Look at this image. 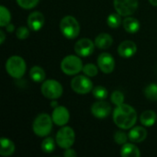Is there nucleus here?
I'll use <instances>...</instances> for the list:
<instances>
[{
    "label": "nucleus",
    "instance_id": "15",
    "mask_svg": "<svg viewBox=\"0 0 157 157\" xmlns=\"http://www.w3.org/2000/svg\"><path fill=\"white\" fill-rule=\"evenodd\" d=\"M137 52V46L132 40H124L118 47V53L123 58L132 57Z\"/></svg>",
    "mask_w": 157,
    "mask_h": 157
},
{
    "label": "nucleus",
    "instance_id": "6",
    "mask_svg": "<svg viewBox=\"0 0 157 157\" xmlns=\"http://www.w3.org/2000/svg\"><path fill=\"white\" fill-rule=\"evenodd\" d=\"M40 91L41 94L46 98L53 100V99H58L63 95V88L60 82L53 79H49L43 81L40 87Z\"/></svg>",
    "mask_w": 157,
    "mask_h": 157
},
{
    "label": "nucleus",
    "instance_id": "13",
    "mask_svg": "<svg viewBox=\"0 0 157 157\" xmlns=\"http://www.w3.org/2000/svg\"><path fill=\"white\" fill-rule=\"evenodd\" d=\"M52 121L57 126H64L68 123L70 120V113L68 109L63 106H57L54 108L52 113Z\"/></svg>",
    "mask_w": 157,
    "mask_h": 157
},
{
    "label": "nucleus",
    "instance_id": "18",
    "mask_svg": "<svg viewBox=\"0 0 157 157\" xmlns=\"http://www.w3.org/2000/svg\"><path fill=\"white\" fill-rule=\"evenodd\" d=\"M122 25H123L124 29L128 33H131V34L137 33L141 28V24H140L139 20L136 19L135 17H132L130 16L124 18V20L122 21Z\"/></svg>",
    "mask_w": 157,
    "mask_h": 157
},
{
    "label": "nucleus",
    "instance_id": "9",
    "mask_svg": "<svg viewBox=\"0 0 157 157\" xmlns=\"http://www.w3.org/2000/svg\"><path fill=\"white\" fill-rule=\"evenodd\" d=\"M114 8L122 17H129L138 8V0H113Z\"/></svg>",
    "mask_w": 157,
    "mask_h": 157
},
{
    "label": "nucleus",
    "instance_id": "31",
    "mask_svg": "<svg viewBox=\"0 0 157 157\" xmlns=\"http://www.w3.org/2000/svg\"><path fill=\"white\" fill-rule=\"evenodd\" d=\"M129 139V135H127L125 132H121V131H119V132H116L115 134H114V141L117 144L119 145H123L127 143Z\"/></svg>",
    "mask_w": 157,
    "mask_h": 157
},
{
    "label": "nucleus",
    "instance_id": "23",
    "mask_svg": "<svg viewBox=\"0 0 157 157\" xmlns=\"http://www.w3.org/2000/svg\"><path fill=\"white\" fill-rule=\"evenodd\" d=\"M145 98L151 101H157V84H149L144 90Z\"/></svg>",
    "mask_w": 157,
    "mask_h": 157
},
{
    "label": "nucleus",
    "instance_id": "8",
    "mask_svg": "<svg viewBox=\"0 0 157 157\" xmlns=\"http://www.w3.org/2000/svg\"><path fill=\"white\" fill-rule=\"evenodd\" d=\"M71 87L74 92L85 95L93 90V83L87 75H78L71 80Z\"/></svg>",
    "mask_w": 157,
    "mask_h": 157
},
{
    "label": "nucleus",
    "instance_id": "21",
    "mask_svg": "<svg viewBox=\"0 0 157 157\" xmlns=\"http://www.w3.org/2000/svg\"><path fill=\"white\" fill-rule=\"evenodd\" d=\"M141 123L145 127L153 126L156 121V114L153 110H145L140 116Z\"/></svg>",
    "mask_w": 157,
    "mask_h": 157
},
{
    "label": "nucleus",
    "instance_id": "26",
    "mask_svg": "<svg viewBox=\"0 0 157 157\" xmlns=\"http://www.w3.org/2000/svg\"><path fill=\"white\" fill-rule=\"evenodd\" d=\"M121 16L119 13H113L110 14L108 18H107V23L109 28L112 29H117L121 26Z\"/></svg>",
    "mask_w": 157,
    "mask_h": 157
},
{
    "label": "nucleus",
    "instance_id": "16",
    "mask_svg": "<svg viewBox=\"0 0 157 157\" xmlns=\"http://www.w3.org/2000/svg\"><path fill=\"white\" fill-rule=\"evenodd\" d=\"M128 135H129V140L132 143L140 144V143H143L146 139L147 131L145 128L142 126H136V127L132 128Z\"/></svg>",
    "mask_w": 157,
    "mask_h": 157
},
{
    "label": "nucleus",
    "instance_id": "4",
    "mask_svg": "<svg viewBox=\"0 0 157 157\" xmlns=\"http://www.w3.org/2000/svg\"><path fill=\"white\" fill-rule=\"evenodd\" d=\"M60 29L62 34L68 40L75 39L80 33V25L77 19L73 16H65L60 21Z\"/></svg>",
    "mask_w": 157,
    "mask_h": 157
},
{
    "label": "nucleus",
    "instance_id": "19",
    "mask_svg": "<svg viewBox=\"0 0 157 157\" xmlns=\"http://www.w3.org/2000/svg\"><path fill=\"white\" fill-rule=\"evenodd\" d=\"M0 155L2 156H10L14 154L16 146L14 143L7 138H1L0 140Z\"/></svg>",
    "mask_w": 157,
    "mask_h": 157
},
{
    "label": "nucleus",
    "instance_id": "1",
    "mask_svg": "<svg viewBox=\"0 0 157 157\" xmlns=\"http://www.w3.org/2000/svg\"><path fill=\"white\" fill-rule=\"evenodd\" d=\"M137 112L129 104H121L116 107L113 111L114 123L122 130L132 129L137 121Z\"/></svg>",
    "mask_w": 157,
    "mask_h": 157
},
{
    "label": "nucleus",
    "instance_id": "3",
    "mask_svg": "<svg viewBox=\"0 0 157 157\" xmlns=\"http://www.w3.org/2000/svg\"><path fill=\"white\" fill-rule=\"evenodd\" d=\"M27 65L24 59L20 56L14 55L9 57L6 63V73L15 79L21 78L26 73Z\"/></svg>",
    "mask_w": 157,
    "mask_h": 157
},
{
    "label": "nucleus",
    "instance_id": "22",
    "mask_svg": "<svg viewBox=\"0 0 157 157\" xmlns=\"http://www.w3.org/2000/svg\"><path fill=\"white\" fill-rule=\"evenodd\" d=\"M29 76L30 78L36 82V83H41L44 81L45 77H46V74L45 71L40 67V66H33L30 71H29Z\"/></svg>",
    "mask_w": 157,
    "mask_h": 157
},
{
    "label": "nucleus",
    "instance_id": "30",
    "mask_svg": "<svg viewBox=\"0 0 157 157\" xmlns=\"http://www.w3.org/2000/svg\"><path fill=\"white\" fill-rule=\"evenodd\" d=\"M39 2L40 0H17V5L24 9L34 8L39 4Z\"/></svg>",
    "mask_w": 157,
    "mask_h": 157
},
{
    "label": "nucleus",
    "instance_id": "25",
    "mask_svg": "<svg viewBox=\"0 0 157 157\" xmlns=\"http://www.w3.org/2000/svg\"><path fill=\"white\" fill-rule=\"evenodd\" d=\"M55 143L52 137H46L41 143V150L47 154L52 153L55 150Z\"/></svg>",
    "mask_w": 157,
    "mask_h": 157
},
{
    "label": "nucleus",
    "instance_id": "29",
    "mask_svg": "<svg viewBox=\"0 0 157 157\" xmlns=\"http://www.w3.org/2000/svg\"><path fill=\"white\" fill-rule=\"evenodd\" d=\"M110 100L111 102L116 105V106H119V105H121L124 103V95L121 92V91H118V90H115L111 93V96H110Z\"/></svg>",
    "mask_w": 157,
    "mask_h": 157
},
{
    "label": "nucleus",
    "instance_id": "2",
    "mask_svg": "<svg viewBox=\"0 0 157 157\" xmlns=\"http://www.w3.org/2000/svg\"><path fill=\"white\" fill-rule=\"evenodd\" d=\"M52 118L49 114H39L32 124L33 132L39 137H47L52 130Z\"/></svg>",
    "mask_w": 157,
    "mask_h": 157
},
{
    "label": "nucleus",
    "instance_id": "35",
    "mask_svg": "<svg viewBox=\"0 0 157 157\" xmlns=\"http://www.w3.org/2000/svg\"><path fill=\"white\" fill-rule=\"evenodd\" d=\"M6 40V34L3 30H0V44H3Z\"/></svg>",
    "mask_w": 157,
    "mask_h": 157
},
{
    "label": "nucleus",
    "instance_id": "7",
    "mask_svg": "<svg viewBox=\"0 0 157 157\" xmlns=\"http://www.w3.org/2000/svg\"><path fill=\"white\" fill-rule=\"evenodd\" d=\"M75 131L69 126H63L56 134L55 141L57 145L62 149L71 148L75 144Z\"/></svg>",
    "mask_w": 157,
    "mask_h": 157
},
{
    "label": "nucleus",
    "instance_id": "28",
    "mask_svg": "<svg viewBox=\"0 0 157 157\" xmlns=\"http://www.w3.org/2000/svg\"><path fill=\"white\" fill-rule=\"evenodd\" d=\"M83 73L87 75L88 77H94L98 75V67L93 64V63H86V65H84L83 67Z\"/></svg>",
    "mask_w": 157,
    "mask_h": 157
},
{
    "label": "nucleus",
    "instance_id": "11",
    "mask_svg": "<svg viewBox=\"0 0 157 157\" xmlns=\"http://www.w3.org/2000/svg\"><path fill=\"white\" fill-rule=\"evenodd\" d=\"M98 66L104 74H110L115 69V59L110 53L103 52L98 58Z\"/></svg>",
    "mask_w": 157,
    "mask_h": 157
},
{
    "label": "nucleus",
    "instance_id": "27",
    "mask_svg": "<svg viewBox=\"0 0 157 157\" xmlns=\"http://www.w3.org/2000/svg\"><path fill=\"white\" fill-rule=\"evenodd\" d=\"M92 93H93V96L98 100H105L109 96V92H108L107 88L102 86H98L94 87L92 90Z\"/></svg>",
    "mask_w": 157,
    "mask_h": 157
},
{
    "label": "nucleus",
    "instance_id": "34",
    "mask_svg": "<svg viewBox=\"0 0 157 157\" xmlns=\"http://www.w3.org/2000/svg\"><path fill=\"white\" fill-rule=\"evenodd\" d=\"M6 31H7V32L12 33V32L14 31V29H15V26H14L13 24L9 23L8 25H6Z\"/></svg>",
    "mask_w": 157,
    "mask_h": 157
},
{
    "label": "nucleus",
    "instance_id": "5",
    "mask_svg": "<svg viewBox=\"0 0 157 157\" xmlns=\"http://www.w3.org/2000/svg\"><path fill=\"white\" fill-rule=\"evenodd\" d=\"M83 62L76 55H67L61 62V69L67 75H75L83 71Z\"/></svg>",
    "mask_w": 157,
    "mask_h": 157
},
{
    "label": "nucleus",
    "instance_id": "36",
    "mask_svg": "<svg viewBox=\"0 0 157 157\" xmlns=\"http://www.w3.org/2000/svg\"><path fill=\"white\" fill-rule=\"evenodd\" d=\"M56 100H57V99H53V100H52V102H51V107H52V108H56L57 106H59Z\"/></svg>",
    "mask_w": 157,
    "mask_h": 157
},
{
    "label": "nucleus",
    "instance_id": "32",
    "mask_svg": "<svg viewBox=\"0 0 157 157\" xmlns=\"http://www.w3.org/2000/svg\"><path fill=\"white\" fill-rule=\"evenodd\" d=\"M16 35H17V39H19L21 40H26L29 36V29L25 26H21V27L17 28V29L16 30Z\"/></svg>",
    "mask_w": 157,
    "mask_h": 157
},
{
    "label": "nucleus",
    "instance_id": "20",
    "mask_svg": "<svg viewBox=\"0 0 157 157\" xmlns=\"http://www.w3.org/2000/svg\"><path fill=\"white\" fill-rule=\"evenodd\" d=\"M121 155L122 157H139L141 156V152L135 144L126 143L121 149Z\"/></svg>",
    "mask_w": 157,
    "mask_h": 157
},
{
    "label": "nucleus",
    "instance_id": "24",
    "mask_svg": "<svg viewBox=\"0 0 157 157\" xmlns=\"http://www.w3.org/2000/svg\"><path fill=\"white\" fill-rule=\"evenodd\" d=\"M11 20V14L9 10L4 6H0V27H6L10 23Z\"/></svg>",
    "mask_w": 157,
    "mask_h": 157
},
{
    "label": "nucleus",
    "instance_id": "33",
    "mask_svg": "<svg viewBox=\"0 0 157 157\" xmlns=\"http://www.w3.org/2000/svg\"><path fill=\"white\" fill-rule=\"evenodd\" d=\"M63 156L64 157H75L77 156V154L75 150L71 149V148H67V149H64V152H63Z\"/></svg>",
    "mask_w": 157,
    "mask_h": 157
},
{
    "label": "nucleus",
    "instance_id": "14",
    "mask_svg": "<svg viewBox=\"0 0 157 157\" xmlns=\"http://www.w3.org/2000/svg\"><path fill=\"white\" fill-rule=\"evenodd\" d=\"M44 22H45L44 16L42 15V13L39 12V11H34V12L30 13L27 19V24H28L29 29L32 31L40 30L42 28V26L44 25Z\"/></svg>",
    "mask_w": 157,
    "mask_h": 157
},
{
    "label": "nucleus",
    "instance_id": "10",
    "mask_svg": "<svg viewBox=\"0 0 157 157\" xmlns=\"http://www.w3.org/2000/svg\"><path fill=\"white\" fill-rule=\"evenodd\" d=\"M95 42L90 39L83 38L77 40L75 44V52L80 57H88L95 51Z\"/></svg>",
    "mask_w": 157,
    "mask_h": 157
},
{
    "label": "nucleus",
    "instance_id": "12",
    "mask_svg": "<svg viewBox=\"0 0 157 157\" xmlns=\"http://www.w3.org/2000/svg\"><path fill=\"white\" fill-rule=\"evenodd\" d=\"M111 112V106L105 100H98L91 106V113L97 119H105Z\"/></svg>",
    "mask_w": 157,
    "mask_h": 157
},
{
    "label": "nucleus",
    "instance_id": "37",
    "mask_svg": "<svg viewBox=\"0 0 157 157\" xmlns=\"http://www.w3.org/2000/svg\"><path fill=\"white\" fill-rule=\"evenodd\" d=\"M150 4L152 6H157V0H149Z\"/></svg>",
    "mask_w": 157,
    "mask_h": 157
},
{
    "label": "nucleus",
    "instance_id": "17",
    "mask_svg": "<svg viewBox=\"0 0 157 157\" xmlns=\"http://www.w3.org/2000/svg\"><path fill=\"white\" fill-rule=\"evenodd\" d=\"M94 42L97 48L100 50H107L112 45L113 39L108 33H100L96 37Z\"/></svg>",
    "mask_w": 157,
    "mask_h": 157
}]
</instances>
